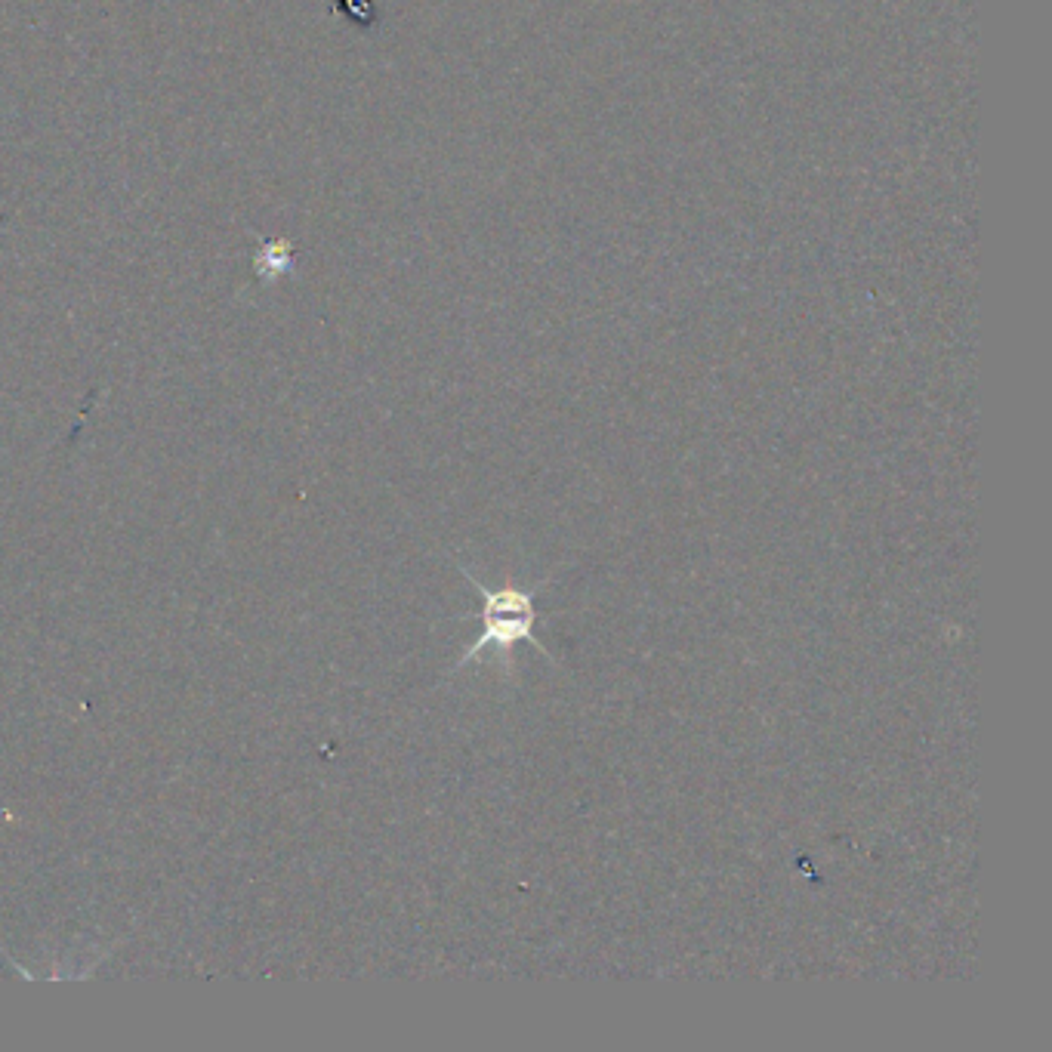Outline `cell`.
Segmentation results:
<instances>
[{
    "label": "cell",
    "instance_id": "1",
    "mask_svg": "<svg viewBox=\"0 0 1052 1052\" xmlns=\"http://www.w3.org/2000/svg\"><path fill=\"white\" fill-rule=\"evenodd\" d=\"M469 584H473L476 593L482 596V611L469 614L473 621H482V636L466 648V655L457 661V667H466V664L479 661V655L485 648L513 651L516 642H531L534 648H540L543 655H547V648H543L537 642V636H534V627H537V618H540L537 608H534V590L519 587V584H506L500 590H488L485 584H479L476 577H469Z\"/></svg>",
    "mask_w": 1052,
    "mask_h": 1052
},
{
    "label": "cell",
    "instance_id": "2",
    "mask_svg": "<svg viewBox=\"0 0 1052 1052\" xmlns=\"http://www.w3.org/2000/svg\"><path fill=\"white\" fill-rule=\"evenodd\" d=\"M290 263H294V244H290L287 238L263 241V250L257 253V260H253V266H257L263 281L281 278L290 269Z\"/></svg>",
    "mask_w": 1052,
    "mask_h": 1052
}]
</instances>
